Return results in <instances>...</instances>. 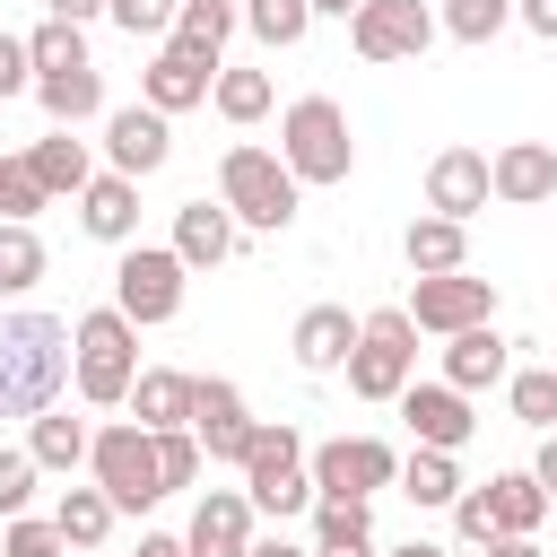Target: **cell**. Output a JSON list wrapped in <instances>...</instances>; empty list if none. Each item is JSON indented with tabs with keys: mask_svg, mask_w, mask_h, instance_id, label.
<instances>
[{
	"mask_svg": "<svg viewBox=\"0 0 557 557\" xmlns=\"http://www.w3.org/2000/svg\"><path fill=\"white\" fill-rule=\"evenodd\" d=\"M70 322L61 313H0V418H44L70 383Z\"/></svg>",
	"mask_w": 557,
	"mask_h": 557,
	"instance_id": "6da1fadb",
	"label": "cell"
},
{
	"mask_svg": "<svg viewBox=\"0 0 557 557\" xmlns=\"http://www.w3.org/2000/svg\"><path fill=\"white\" fill-rule=\"evenodd\" d=\"M70 383H78V400H96V409H122L131 400V383H139V322L122 313V305H96V313H78L70 322Z\"/></svg>",
	"mask_w": 557,
	"mask_h": 557,
	"instance_id": "7a4b0ae2",
	"label": "cell"
},
{
	"mask_svg": "<svg viewBox=\"0 0 557 557\" xmlns=\"http://www.w3.org/2000/svg\"><path fill=\"white\" fill-rule=\"evenodd\" d=\"M296 174H287V157L278 148H252V139H235L226 157H218V200L235 209V226H261V235H278L287 218H296Z\"/></svg>",
	"mask_w": 557,
	"mask_h": 557,
	"instance_id": "3957f363",
	"label": "cell"
},
{
	"mask_svg": "<svg viewBox=\"0 0 557 557\" xmlns=\"http://www.w3.org/2000/svg\"><path fill=\"white\" fill-rule=\"evenodd\" d=\"M418 383V322L409 305H383L357 322V348H348V392L357 400H400Z\"/></svg>",
	"mask_w": 557,
	"mask_h": 557,
	"instance_id": "277c9868",
	"label": "cell"
},
{
	"mask_svg": "<svg viewBox=\"0 0 557 557\" xmlns=\"http://www.w3.org/2000/svg\"><path fill=\"white\" fill-rule=\"evenodd\" d=\"M278 157H287L296 183H348V165H357L348 113H339L331 96H296L287 122H278Z\"/></svg>",
	"mask_w": 557,
	"mask_h": 557,
	"instance_id": "5b68a950",
	"label": "cell"
},
{
	"mask_svg": "<svg viewBox=\"0 0 557 557\" xmlns=\"http://www.w3.org/2000/svg\"><path fill=\"white\" fill-rule=\"evenodd\" d=\"M87 470H96V487H104L122 513H148V505L165 496V470H157V426H139V418H113V426H96V444H87Z\"/></svg>",
	"mask_w": 557,
	"mask_h": 557,
	"instance_id": "8992f818",
	"label": "cell"
},
{
	"mask_svg": "<svg viewBox=\"0 0 557 557\" xmlns=\"http://www.w3.org/2000/svg\"><path fill=\"white\" fill-rule=\"evenodd\" d=\"M244 496H252V513H313V470H305V435L278 418V426H252V453H244Z\"/></svg>",
	"mask_w": 557,
	"mask_h": 557,
	"instance_id": "52a82bcc",
	"label": "cell"
},
{
	"mask_svg": "<svg viewBox=\"0 0 557 557\" xmlns=\"http://www.w3.org/2000/svg\"><path fill=\"white\" fill-rule=\"evenodd\" d=\"M183 278H191V261H183L174 244H122L113 305H122L131 322H174V313H183Z\"/></svg>",
	"mask_w": 557,
	"mask_h": 557,
	"instance_id": "ba28073f",
	"label": "cell"
},
{
	"mask_svg": "<svg viewBox=\"0 0 557 557\" xmlns=\"http://www.w3.org/2000/svg\"><path fill=\"white\" fill-rule=\"evenodd\" d=\"M305 470H313L322 496H374V487L400 479V453H392L383 435H331V444L305 453Z\"/></svg>",
	"mask_w": 557,
	"mask_h": 557,
	"instance_id": "9c48e42d",
	"label": "cell"
},
{
	"mask_svg": "<svg viewBox=\"0 0 557 557\" xmlns=\"http://www.w3.org/2000/svg\"><path fill=\"white\" fill-rule=\"evenodd\" d=\"M409 322L418 331H470V322H496V278H470V270H435L409 287Z\"/></svg>",
	"mask_w": 557,
	"mask_h": 557,
	"instance_id": "30bf717a",
	"label": "cell"
},
{
	"mask_svg": "<svg viewBox=\"0 0 557 557\" xmlns=\"http://www.w3.org/2000/svg\"><path fill=\"white\" fill-rule=\"evenodd\" d=\"M348 44H357L366 61H418V52L435 44V9H426V0H366V9L348 17Z\"/></svg>",
	"mask_w": 557,
	"mask_h": 557,
	"instance_id": "8fae6325",
	"label": "cell"
},
{
	"mask_svg": "<svg viewBox=\"0 0 557 557\" xmlns=\"http://www.w3.org/2000/svg\"><path fill=\"white\" fill-rule=\"evenodd\" d=\"M252 426H261V418L244 409V392H235V383H218V374H200V383H191V435H200V453H209V461H235V470H244Z\"/></svg>",
	"mask_w": 557,
	"mask_h": 557,
	"instance_id": "7c38bea8",
	"label": "cell"
},
{
	"mask_svg": "<svg viewBox=\"0 0 557 557\" xmlns=\"http://www.w3.org/2000/svg\"><path fill=\"white\" fill-rule=\"evenodd\" d=\"M174 113H157L148 96L139 104H113L104 113V157H113V174H157L165 157H174V131H165Z\"/></svg>",
	"mask_w": 557,
	"mask_h": 557,
	"instance_id": "4fadbf2b",
	"label": "cell"
},
{
	"mask_svg": "<svg viewBox=\"0 0 557 557\" xmlns=\"http://www.w3.org/2000/svg\"><path fill=\"white\" fill-rule=\"evenodd\" d=\"M487 200H496V174H487L479 148H444V157L426 165V209H435V218H461V226H470Z\"/></svg>",
	"mask_w": 557,
	"mask_h": 557,
	"instance_id": "5bb4252c",
	"label": "cell"
},
{
	"mask_svg": "<svg viewBox=\"0 0 557 557\" xmlns=\"http://www.w3.org/2000/svg\"><path fill=\"white\" fill-rule=\"evenodd\" d=\"M191 557H252V496L244 487H209L191 505V531H183Z\"/></svg>",
	"mask_w": 557,
	"mask_h": 557,
	"instance_id": "9a60e30c",
	"label": "cell"
},
{
	"mask_svg": "<svg viewBox=\"0 0 557 557\" xmlns=\"http://www.w3.org/2000/svg\"><path fill=\"white\" fill-rule=\"evenodd\" d=\"M487 174H496V200H505V209L557 200V148H548V139H505V148L487 157Z\"/></svg>",
	"mask_w": 557,
	"mask_h": 557,
	"instance_id": "2e32d148",
	"label": "cell"
},
{
	"mask_svg": "<svg viewBox=\"0 0 557 557\" xmlns=\"http://www.w3.org/2000/svg\"><path fill=\"white\" fill-rule=\"evenodd\" d=\"M400 418H409V435L418 444H435V453H461L470 444V392H453V383H409L400 392Z\"/></svg>",
	"mask_w": 557,
	"mask_h": 557,
	"instance_id": "e0dca14e",
	"label": "cell"
},
{
	"mask_svg": "<svg viewBox=\"0 0 557 557\" xmlns=\"http://www.w3.org/2000/svg\"><path fill=\"white\" fill-rule=\"evenodd\" d=\"M209 87H218V70H209L200 52H183V44H165V52L139 70V96H148L157 113H191V104H209Z\"/></svg>",
	"mask_w": 557,
	"mask_h": 557,
	"instance_id": "ac0fdd59",
	"label": "cell"
},
{
	"mask_svg": "<svg viewBox=\"0 0 557 557\" xmlns=\"http://www.w3.org/2000/svg\"><path fill=\"white\" fill-rule=\"evenodd\" d=\"M505 374H513V339H496V322H470V331L444 339V383L453 392H487Z\"/></svg>",
	"mask_w": 557,
	"mask_h": 557,
	"instance_id": "d6986e66",
	"label": "cell"
},
{
	"mask_svg": "<svg viewBox=\"0 0 557 557\" xmlns=\"http://www.w3.org/2000/svg\"><path fill=\"white\" fill-rule=\"evenodd\" d=\"M78 226L96 244H139V174H96L78 191Z\"/></svg>",
	"mask_w": 557,
	"mask_h": 557,
	"instance_id": "ffe728a7",
	"label": "cell"
},
{
	"mask_svg": "<svg viewBox=\"0 0 557 557\" xmlns=\"http://www.w3.org/2000/svg\"><path fill=\"white\" fill-rule=\"evenodd\" d=\"M287 348H296V366H305V374H331V366H348V348H357V322H348V305H305Z\"/></svg>",
	"mask_w": 557,
	"mask_h": 557,
	"instance_id": "44dd1931",
	"label": "cell"
},
{
	"mask_svg": "<svg viewBox=\"0 0 557 557\" xmlns=\"http://www.w3.org/2000/svg\"><path fill=\"white\" fill-rule=\"evenodd\" d=\"M174 252H183L191 270H218V261L235 252V209H226V200H218V209H209V200H183V209H174Z\"/></svg>",
	"mask_w": 557,
	"mask_h": 557,
	"instance_id": "7402d4cb",
	"label": "cell"
},
{
	"mask_svg": "<svg viewBox=\"0 0 557 557\" xmlns=\"http://www.w3.org/2000/svg\"><path fill=\"white\" fill-rule=\"evenodd\" d=\"M35 104H44L61 131L96 122V113H104V78H96V61H87V70H44V78H35Z\"/></svg>",
	"mask_w": 557,
	"mask_h": 557,
	"instance_id": "603a6c76",
	"label": "cell"
},
{
	"mask_svg": "<svg viewBox=\"0 0 557 557\" xmlns=\"http://www.w3.org/2000/svg\"><path fill=\"white\" fill-rule=\"evenodd\" d=\"M400 252H409V270H418V278H435V270H461V261H470V226L426 209V218L400 235Z\"/></svg>",
	"mask_w": 557,
	"mask_h": 557,
	"instance_id": "cb8c5ba5",
	"label": "cell"
},
{
	"mask_svg": "<svg viewBox=\"0 0 557 557\" xmlns=\"http://www.w3.org/2000/svg\"><path fill=\"white\" fill-rule=\"evenodd\" d=\"M191 383H200V374L139 366V383H131V409H139V426H191Z\"/></svg>",
	"mask_w": 557,
	"mask_h": 557,
	"instance_id": "d4e9b609",
	"label": "cell"
},
{
	"mask_svg": "<svg viewBox=\"0 0 557 557\" xmlns=\"http://www.w3.org/2000/svg\"><path fill=\"white\" fill-rule=\"evenodd\" d=\"M26 165H35V183H44L52 200H61V191L78 200V191L96 183V165H87V139H70V131H52V139H35V148H26Z\"/></svg>",
	"mask_w": 557,
	"mask_h": 557,
	"instance_id": "484cf974",
	"label": "cell"
},
{
	"mask_svg": "<svg viewBox=\"0 0 557 557\" xmlns=\"http://www.w3.org/2000/svg\"><path fill=\"white\" fill-rule=\"evenodd\" d=\"M87 444H96V435H87V426H78V418H70L61 400H52V409H44L35 426H26V453H35L44 470H78V461H87Z\"/></svg>",
	"mask_w": 557,
	"mask_h": 557,
	"instance_id": "4316f807",
	"label": "cell"
},
{
	"mask_svg": "<svg viewBox=\"0 0 557 557\" xmlns=\"http://www.w3.org/2000/svg\"><path fill=\"white\" fill-rule=\"evenodd\" d=\"M235 17H244V9H226V0H183V17H174V35H165V44H183V52H200V61L218 70V52H226Z\"/></svg>",
	"mask_w": 557,
	"mask_h": 557,
	"instance_id": "83f0119b",
	"label": "cell"
},
{
	"mask_svg": "<svg viewBox=\"0 0 557 557\" xmlns=\"http://www.w3.org/2000/svg\"><path fill=\"white\" fill-rule=\"evenodd\" d=\"M113 513H122V505H113L104 487H70V496L52 505V522H61V540H70V548H104Z\"/></svg>",
	"mask_w": 557,
	"mask_h": 557,
	"instance_id": "f1b7e54d",
	"label": "cell"
},
{
	"mask_svg": "<svg viewBox=\"0 0 557 557\" xmlns=\"http://www.w3.org/2000/svg\"><path fill=\"white\" fill-rule=\"evenodd\" d=\"M400 496H409V505H453V496H461V470H453V453L418 444V453L400 461Z\"/></svg>",
	"mask_w": 557,
	"mask_h": 557,
	"instance_id": "f546056e",
	"label": "cell"
},
{
	"mask_svg": "<svg viewBox=\"0 0 557 557\" xmlns=\"http://www.w3.org/2000/svg\"><path fill=\"white\" fill-rule=\"evenodd\" d=\"M487 505H496V522H505V531H540V522H548V487H540L531 470L487 479Z\"/></svg>",
	"mask_w": 557,
	"mask_h": 557,
	"instance_id": "4dcf8cb0",
	"label": "cell"
},
{
	"mask_svg": "<svg viewBox=\"0 0 557 557\" xmlns=\"http://www.w3.org/2000/svg\"><path fill=\"white\" fill-rule=\"evenodd\" d=\"M357 540H374L366 496H313V548H357Z\"/></svg>",
	"mask_w": 557,
	"mask_h": 557,
	"instance_id": "1f68e13d",
	"label": "cell"
},
{
	"mask_svg": "<svg viewBox=\"0 0 557 557\" xmlns=\"http://www.w3.org/2000/svg\"><path fill=\"white\" fill-rule=\"evenodd\" d=\"M505 400H513L522 426L557 435V366H522V374H505Z\"/></svg>",
	"mask_w": 557,
	"mask_h": 557,
	"instance_id": "d6a6232c",
	"label": "cell"
},
{
	"mask_svg": "<svg viewBox=\"0 0 557 557\" xmlns=\"http://www.w3.org/2000/svg\"><path fill=\"white\" fill-rule=\"evenodd\" d=\"M35 278H44V235L17 226V218H0V296H26Z\"/></svg>",
	"mask_w": 557,
	"mask_h": 557,
	"instance_id": "836d02e7",
	"label": "cell"
},
{
	"mask_svg": "<svg viewBox=\"0 0 557 557\" xmlns=\"http://www.w3.org/2000/svg\"><path fill=\"white\" fill-rule=\"evenodd\" d=\"M244 26H252L270 52H287V44H305V26H313V0H244Z\"/></svg>",
	"mask_w": 557,
	"mask_h": 557,
	"instance_id": "e575fe53",
	"label": "cell"
},
{
	"mask_svg": "<svg viewBox=\"0 0 557 557\" xmlns=\"http://www.w3.org/2000/svg\"><path fill=\"white\" fill-rule=\"evenodd\" d=\"M513 26V0H444V35L453 44H496Z\"/></svg>",
	"mask_w": 557,
	"mask_h": 557,
	"instance_id": "d590c367",
	"label": "cell"
},
{
	"mask_svg": "<svg viewBox=\"0 0 557 557\" xmlns=\"http://www.w3.org/2000/svg\"><path fill=\"white\" fill-rule=\"evenodd\" d=\"M26 52H35V78H44V70H87V35H78L70 17H44V26L26 35Z\"/></svg>",
	"mask_w": 557,
	"mask_h": 557,
	"instance_id": "8d00e7d4",
	"label": "cell"
},
{
	"mask_svg": "<svg viewBox=\"0 0 557 557\" xmlns=\"http://www.w3.org/2000/svg\"><path fill=\"white\" fill-rule=\"evenodd\" d=\"M209 104H218L226 122H261V113H270V78H261V70H218Z\"/></svg>",
	"mask_w": 557,
	"mask_h": 557,
	"instance_id": "74e56055",
	"label": "cell"
},
{
	"mask_svg": "<svg viewBox=\"0 0 557 557\" xmlns=\"http://www.w3.org/2000/svg\"><path fill=\"white\" fill-rule=\"evenodd\" d=\"M52 191L35 183V165L26 157H0V218H17V226H35V209H44Z\"/></svg>",
	"mask_w": 557,
	"mask_h": 557,
	"instance_id": "f35d334b",
	"label": "cell"
},
{
	"mask_svg": "<svg viewBox=\"0 0 557 557\" xmlns=\"http://www.w3.org/2000/svg\"><path fill=\"white\" fill-rule=\"evenodd\" d=\"M157 470H165V496L200 479V435L191 426H157Z\"/></svg>",
	"mask_w": 557,
	"mask_h": 557,
	"instance_id": "ab89813d",
	"label": "cell"
},
{
	"mask_svg": "<svg viewBox=\"0 0 557 557\" xmlns=\"http://www.w3.org/2000/svg\"><path fill=\"white\" fill-rule=\"evenodd\" d=\"M104 17H113L122 35H174L183 0H104Z\"/></svg>",
	"mask_w": 557,
	"mask_h": 557,
	"instance_id": "60d3db41",
	"label": "cell"
},
{
	"mask_svg": "<svg viewBox=\"0 0 557 557\" xmlns=\"http://www.w3.org/2000/svg\"><path fill=\"white\" fill-rule=\"evenodd\" d=\"M453 531H461L470 548H487V540H505V522H496V505H487V487H461V496H453Z\"/></svg>",
	"mask_w": 557,
	"mask_h": 557,
	"instance_id": "b9f144b4",
	"label": "cell"
},
{
	"mask_svg": "<svg viewBox=\"0 0 557 557\" xmlns=\"http://www.w3.org/2000/svg\"><path fill=\"white\" fill-rule=\"evenodd\" d=\"M70 540H61V522H26V513H9V531H0V557H61Z\"/></svg>",
	"mask_w": 557,
	"mask_h": 557,
	"instance_id": "7bdbcfd3",
	"label": "cell"
},
{
	"mask_svg": "<svg viewBox=\"0 0 557 557\" xmlns=\"http://www.w3.org/2000/svg\"><path fill=\"white\" fill-rule=\"evenodd\" d=\"M35 470H44V461H35L26 444H17V453H0V522H9V513H26V496H35Z\"/></svg>",
	"mask_w": 557,
	"mask_h": 557,
	"instance_id": "ee69618b",
	"label": "cell"
},
{
	"mask_svg": "<svg viewBox=\"0 0 557 557\" xmlns=\"http://www.w3.org/2000/svg\"><path fill=\"white\" fill-rule=\"evenodd\" d=\"M26 87H35V52H26V35H0V104Z\"/></svg>",
	"mask_w": 557,
	"mask_h": 557,
	"instance_id": "f6af8a7d",
	"label": "cell"
},
{
	"mask_svg": "<svg viewBox=\"0 0 557 557\" xmlns=\"http://www.w3.org/2000/svg\"><path fill=\"white\" fill-rule=\"evenodd\" d=\"M513 17H522L540 44H557V0H513Z\"/></svg>",
	"mask_w": 557,
	"mask_h": 557,
	"instance_id": "bcb514c9",
	"label": "cell"
},
{
	"mask_svg": "<svg viewBox=\"0 0 557 557\" xmlns=\"http://www.w3.org/2000/svg\"><path fill=\"white\" fill-rule=\"evenodd\" d=\"M487 557H548L531 531H505V540H487Z\"/></svg>",
	"mask_w": 557,
	"mask_h": 557,
	"instance_id": "7dc6e473",
	"label": "cell"
},
{
	"mask_svg": "<svg viewBox=\"0 0 557 557\" xmlns=\"http://www.w3.org/2000/svg\"><path fill=\"white\" fill-rule=\"evenodd\" d=\"M52 17H70V26H87V17H104V0H44Z\"/></svg>",
	"mask_w": 557,
	"mask_h": 557,
	"instance_id": "c3c4849f",
	"label": "cell"
},
{
	"mask_svg": "<svg viewBox=\"0 0 557 557\" xmlns=\"http://www.w3.org/2000/svg\"><path fill=\"white\" fill-rule=\"evenodd\" d=\"M531 479H540V487H548V505H557V435L540 444V461H531Z\"/></svg>",
	"mask_w": 557,
	"mask_h": 557,
	"instance_id": "681fc988",
	"label": "cell"
},
{
	"mask_svg": "<svg viewBox=\"0 0 557 557\" xmlns=\"http://www.w3.org/2000/svg\"><path fill=\"white\" fill-rule=\"evenodd\" d=\"M139 557H191V548H183V540H165V531H148V540H139Z\"/></svg>",
	"mask_w": 557,
	"mask_h": 557,
	"instance_id": "f907efd6",
	"label": "cell"
},
{
	"mask_svg": "<svg viewBox=\"0 0 557 557\" xmlns=\"http://www.w3.org/2000/svg\"><path fill=\"white\" fill-rule=\"evenodd\" d=\"M252 557H313V548H296V540H252Z\"/></svg>",
	"mask_w": 557,
	"mask_h": 557,
	"instance_id": "816d5d0a",
	"label": "cell"
},
{
	"mask_svg": "<svg viewBox=\"0 0 557 557\" xmlns=\"http://www.w3.org/2000/svg\"><path fill=\"white\" fill-rule=\"evenodd\" d=\"M392 557H453V548H444V540H400Z\"/></svg>",
	"mask_w": 557,
	"mask_h": 557,
	"instance_id": "f5cc1de1",
	"label": "cell"
},
{
	"mask_svg": "<svg viewBox=\"0 0 557 557\" xmlns=\"http://www.w3.org/2000/svg\"><path fill=\"white\" fill-rule=\"evenodd\" d=\"M366 0H313V17H357Z\"/></svg>",
	"mask_w": 557,
	"mask_h": 557,
	"instance_id": "db71d44e",
	"label": "cell"
},
{
	"mask_svg": "<svg viewBox=\"0 0 557 557\" xmlns=\"http://www.w3.org/2000/svg\"><path fill=\"white\" fill-rule=\"evenodd\" d=\"M313 557H374V540H357V548H313Z\"/></svg>",
	"mask_w": 557,
	"mask_h": 557,
	"instance_id": "11a10c76",
	"label": "cell"
},
{
	"mask_svg": "<svg viewBox=\"0 0 557 557\" xmlns=\"http://www.w3.org/2000/svg\"><path fill=\"white\" fill-rule=\"evenodd\" d=\"M226 9H244V0H226Z\"/></svg>",
	"mask_w": 557,
	"mask_h": 557,
	"instance_id": "9f6ffc18",
	"label": "cell"
}]
</instances>
